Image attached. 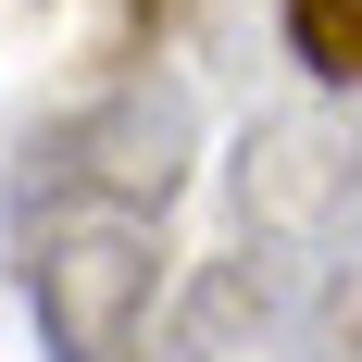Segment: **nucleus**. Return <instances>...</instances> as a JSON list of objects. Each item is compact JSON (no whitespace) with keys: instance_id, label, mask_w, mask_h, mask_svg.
Masks as SVG:
<instances>
[{"instance_id":"obj_1","label":"nucleus","mask_w":362,"mask_h":362,"mask_svg":"<svg viewBox=\"0 0 362 362\" xmlns=\"http://www.w3.org/2000/svg\"><path fill=\"white\" fill-rule=\"evenodd\" d=\"M238 262L313 362H362V125L262 112L238 138Z\"/></svg>"},{"instance_id":"obj_2","label":"nucleus","mask_w":362,"mask_h":362,"mask_svg":"<svg viewBox=\"0 0 362 362\" xmlns=\"http://www.w3.org/2000/svg\"><path fill=\"white\" fill-rule=\"evenodd\" d=\"M25 250V313L50 362H150V313H163V213H13Z\"/></svg>"},{"instance_id":"obj_3","label":"nucleus","mask_w":362,"mask_h":362,"mask_svg":"<svg viewBox=\"0 0 362 362\" xmlns=\"http://www.w3.org/2000/svg\"><path fill=\"white\" fill-rule=\"evenodd\" d=\"M187 163H200V100H187L175 75L125 63L112 88H88V100L25 150L13 213H63V200H100V213H175Z\"/></svg>"},{"instance_id":"obj_4","label":"nucleus","mask_w":362,"mask_h":362,"mask_svg":"<svg viewBox=\"0 0 362 362\" xmlns=\"http://www.w3.org/2000/svg\"><path fill=\"white\" fill-rule=\"evenodd\" d=\"M288 50L313 88H362V0H288Z\"/></svg>"}]
</instances>
